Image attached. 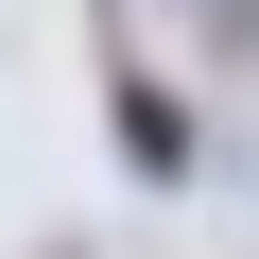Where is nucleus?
Wrapping results in <instances>:
<instances>
[{
  "instance_id": "obj_1",
  "label": "nucleus",
  "mask_w": 259,
  "mask_h": 259,
  "mask_svg": "<svg viewBox=\"0 0 259 259\" xmlns=\"http://www.w3.org/2000/svg\"><path fill=\"white\" fill-rule=\"evenodd\" d=\"M104 121H121V156H139V173H156V190H173V173H190V104H173V87H121V104H104Z\"/></svg>"
},
{
  "instance_id": "obj_2",
  "label": "nucleus",
  "mask_w": 259,
  "mask_h": 259,
  "mask_svg": "<svg viewBox=\"0 0 259 259\" xmlns=\"http://www.w3.org/2000/svg\"><path fill=\"white\" fill-rule=\"evenodd\" d=\"M190 18H207V35H259V0H190Z\"/></svg>"
}]
</instances>
